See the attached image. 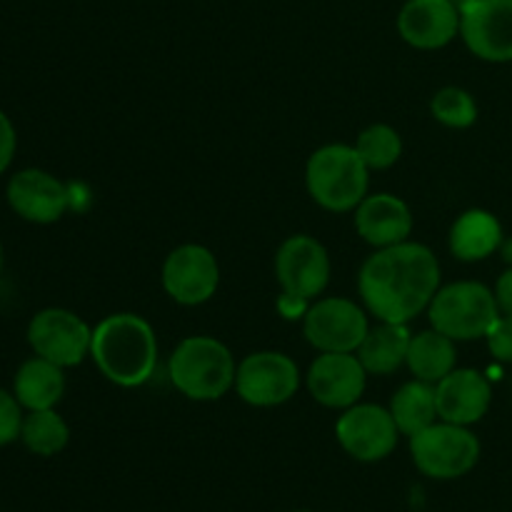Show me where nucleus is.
<instances>
[{
    "label": "nucleus",
    "mask_w": 512,
    "mask_h": 512,
    "mask_svg": "<svg viewBox=\"0 0 512 512\" xmlns=\"http://www.w3.org/2000/svg\"><path fill=\"white\" fill-rule=\"evenodd\" d=\"M440 290L438 255L423 243L378 248L358 273L363 308L383 323L408 325L433 303Z\"/></svg>",
    "instance_id": "nucleus-1"
},
{
    "label": "nucleus",
    "mask_w": 512,
    "mask_h": 512,
    "mask_svg": "<svg viewBox=\"0 0 512 512\" xmlns=\"http://www.w3.org/2000/svg\"><path fill=\"white\" fill-rule=\"evenodd\" d=\"M90 358L113 385L140 388L158 365V335L135 313H115L93 328Z\"/></svg>",
    "instance_id": "nucleus-2"
},
{
    "label": "nucleus",
    "mask_w": 512,
    "mask_h": 512,
    "mask_svg": "<svg viewBox=\"0 0 512 512\" xmlns=\"http://www.w3.org/2000/svg\"><path fill=\"white\" fill-rule=\"evenodd\" d=\"M233 353L225 343L210 335H190L180 340L168 360V375L173 388L195 403L220 400L235 388Z\"/></svg>",
    "instance_id": "nucleus-3"
},
{
    "label": "nucleus",
    "mask_w": 512,
    "mask_h": 512,
    "mask_svg": "<svg viewBox=\"0 0 512 512\" xmlns=\"http://www.w3.org/2000/svg\"><path fill=\"white\" fill-rule=\"evenodd\" d=\"M370 168L355 145L330 143L315 150L305 165L308 195L330 213H350L368 195Z\"/></svg>",
    "instance_id": "nucleus-4"
},
{
    "label": "nucleus",
    "mask_w": 512,
    "mask_h": 512,
    "mask_svg": "<svg viewBox=\"0 0 512 512\" xmlns=\"http://www.w3.org/2000/svg\"><path fill=\"white\" fill-rule=\"evenodd\" d=\"M428 318L430 328L440 330L455 343H463V340L485 338L500 318V308L488 285L458 280V283L440 285L433 303L428 305Z\"/></svg>",
    "instance_id": "nucleus-5"
},
{
    "label": "nucleus",
    "mask_w": 512,
    "mask_h": 512,
    "mask_svg": "<svg viewBox=\"0 0 512 512\" xmlns=\"http://www.w3.org/2000/svg\"><path fill=\"white\" fill-rule=\"evenodd\" d=\"M410 455L423 475L455 480L468 475L480 460V440L465 425L433 423L410 438Z\"/></svg>",
    "instance_id": "nucleus-6"
},
{
    "label": "nucleus",
    "mask_w": 512,
    "mask_h": 512,
    "mask_svg": "<svg viewBox=\"0 0 512 512\" xmlns=\"http://www.w3.org/2000/svg\"><path fill=\"white\" fill-rule=\"evenodd\" d=\"M235 393L253 408H278L300 390V368L290 355L260 350L245 355L235 373Z\"/></svg>",
    "instance_id": "nucleus-7"
},
{
    "label": "nucleus",
    "mask_w": 512,
    "mask_h": 512,
    "mask_svg": "<svg viewBox=\"0 0 512 512\" xmlns=\"http://www.w3.org/2000/svg\"><path fill=\"white\" fill-rule=\"evenodd\" d=\"M370 323L365 308L350 298H315L303 315L305 340L320 353H358Z\"/></svg>",
    "instance_id": "nucleus-8"
},
{
    "label": "nucleus",
    "mask_w": 512,
    "mask_h": 512,
    "mask_svg": "<svg viewBox=\"0 0 512 512\" xmlns=\"http://www.w3.org/2000/svg\"><path fill=\"white\" fill-rule=\"evenodd\" d=\"M28 343L38 358L60 368H75L90 355L93 328L80 315L65 308H45L28 325Z\"/></svg>",
    "instance_id": "nucleus-9"
},
{
    "label": "nucleus",
    "mask_w": 512,
    "mask_h": 512,
    "mask_svg": "<svg viewBox=\"0 0 512 512\" xmlns=\"http://www.w3.org/2000/svg\"><path fill=\"white\" fill-rule=\"evenodd\" d=\"M460 38L488 63H512V0H463Z\"/></svg>",
    "instance_id": "nucleus-10"
},
{
    "label": "nucleus",
    "mask_w": 512,
    "mask_h": 512,
    "mask_svg": "<svg viewBox=\"0 0 512 512\" xmlns=\"http://www.w3.org/2000/svg\"><path fill=\"white\" fill-rule=\"evenodd\" d=\"M338 443L350 458L360 463H378L385 460L398 445V425L388 408L375 403H355L343 410L335 423Z\"/></svg>",
    "instance_id": "nucleus-11"
},
{
    "label": "nucleus",
    "mask_w": 512,
    "mask_h": 512,
    "mask_svg": "<svg viewBox=\"0 0 512 512\" xmlns=\"http://www.w3.org/2000/svg\"><path fill=\"white\" fill-rule=\"evenodd\" d=\"M275 278L283 293L315 300L330 283L328 250L313 235H290L275 253Z\"/></svg>",
    "instance_id": "nucleus-12"
},
{
    "label": "nucleus",
    "mask_w": 512,
    "mask_h": 512,
    "mask_svg": "<svg viewBox=\"0 0 512 512\" xmlns=\"http://www.w3.org/2000/svg\"><path fill=\"white\" fill-rule=\"evenodd\" d=\"M163 288L178 305H203L218 293L220 265L205 245L185 243L163 263Z\"/></svg>",
    "instance_id": "nucleus-13"
},
{
    "label": "nucleus",
    "mask_w": 512,
    "mask_h": 512,
    "mask_svg": "<svg viewBox=\"0 0 512 512\" xmlns=\"http://www.w3.org/2000/svg\"><path fill=\"white\" fill-rule=\"evenodd\" d=\"M315 403L330 410H348L360 403L368 385V370L358 353H320L305 375Z\"/></svg>",
    "instance_id": "nucleus-14"
},
{
    "label": "nucleus",
    "mask_w": 512,
    "mask_h": 512,
    "mask_svg": "<svg viewBox=\"0 0 512 512\" xmlns=\"http://www.w3.org/2000/svg\"><path fill=\"white\" fill-rule=\"evenodd\" d=\"M8 205L15 215L35 225L58 223L73 205V193L63 180L40 168H25L8 180Z\"/></svg>",
    "instance_id": "nucleus-15"
},
{
    "label": "nucleus",
    "mask_w": 512,
    "mask_h": 512,
    "mask_svg": "<svg viewBox=\"0 0 512 512\" xmlns=\"http://www.w3.org/2000/svg\"><path fill=\"white\" fill-rule=\"evenodd\" d=\"M398 33L410 48H445L460 35V5L455 0H405Z\"/></svg>",
    "instance_id": "nucleus-16"
},
{
    "label": "nucleus",
    "mask_w": 512,
    "mask_h": 512,
    "mask_svg": "<svg viewBox=\"0 0 512 512\" xmlns=\"http://www.w3.org/2000/svg\"><path fill=\"white\" fill-rule=\"evenodd\" d=\"M438 418L455 425H473L485 418L493 403V388L488 378L473 368H455L435 385Z\"/></svg>",
    "instance_id": "nucleus-17"
},
{
    "label": "nucleus",
    "mask_w": 512,
    "mask_h": 512,
    "mask_svg": "<svg viewBox=\"0 0 512 512\" xmlns=\"http://www.w3.org/2000/svg\"><path fill=\"white\" fill-rule=\"evenodd\" d=\"M353 213L355 230L375 250L405 243L413 233V210L393 193L365 195V200Z\"/></svg>",
    "instance_id": "nucleus-18"
},
{
    "label": "nucleus",
    "mask_w": 512,
    "mask_h": 512,
    "mask_svg": "<svg viewBox=\"0 0 512 512\" xmlns=\"http://www.w3.org/2000/svg\"><path fill=\"white\" fill-rule=\"evenodd\" d=\"M450 253L463 263H478L490 258L503 245V225L488 210H465L453 223L448 235Z\"/></svg>",
    "instance_id": "nucleus-19"
},
{
    "label": "nucleus",
    "mask_w": 512,
    "mask_h": 512,
    "mask_svg": "<svg viewBox=\"0 0 512 512\" xmlns=\"http://www.w3.org/2000/svg\"><path fill=\"white\" fill-rule=\"evenodd\" d=\"M65 368L45 358H30L18 368L13 380V395L23 410H50L63 400Z\"/></svg>",
    "instance_id": "nucleus-20"
},
{
    "label": "nucleus",
    "mask_w": 512,
    "mask_h": 512,
    "mask_svg": "<svg viewBox=\"0 0 512 512\" xmlns=\"http://www.w3.org/2000/svg\"><path fill=\"white\" fill-rule=\"evenodd\" d=\"M410 338H413V333L408 330V325L378 320V325L368 330L358 348V358L363 368L368 370V375H393L395 370L403 368L405 358H408Z\"/></svg>",
    "instance_id": "nucleus-21"
},
{
    "label": "nucleus",
    "mask_w": 512,
    "mask_h": 512,
    "mask_svg": "<svg viewBox=\"0 0 512 512\" xmlns=\"http://www.w3.org/2000/svg\"><path fill=\"white\" fill-rule=\"evenodd\" d=\"M410 373L415 380L423 383L438 385L445 375L453 373L458 368V350H455V340L443 335L440 330L430 328L423 333H415L410 338L408 358H405Z\"/></svg>",
    "instance_id": "nucleus-22"
},
{
    "label": "nucleus",
    "mask_w": 512,
    "mask_h": 512,
    "mask_svg": "<svg viewBox=\"0 0 512 512\" xmlns=\"http://www.w3.org/2000/svg\"><path fill=\"white\" fill-rule=\"evenodd\" d=\"M400 435L413 438L420 430L438 423V400H435V385L423 380H410L395 390L393 400L388 405Z\"/></svg>",
    "instance_id": "nucleus-23"
},
{
    "label": "nucleus",
    "mask_w": 512,
    "mask_h": 512,
    "mask_svg": "<svg viewBox=\"0 0 512 512\" xmlns=\"http://www.w3.org/2000/svg\"><path fill=\"white\" fill-rule=\"evenodd\" d=\"M20 440H23L25 448L35 455H58L60 450H65L70 440V428L55 408L50 410H30L23 418V430H20Z\"/></svg>",
    "instance_id": "nucleus-24"
},
{
    "label": "nucleus",
    "mask_w": 512,
    "mask_h": 512,
    "mask_svg": "<svg viewBox=\"0 0 512 512\" xmlns=\"http://www.w3.org/2000/svg\"><path fill=\"white\" fill-rule=\"evenodd\" d=\"M355 150L365 160L370 170H388L403 155V138L398 130L388 123H373L358 135Z\"/></svg>",
    "instance_id": "nucleus-25"
},
{
    "label": "nucleus",
    "mask_w": 512,
    "mask_h": 512,
    "mask_svg": "<svg viewBox=\"0 0 512 512\" xmlns=\"http://www.w3.org/2000/svg\"><path fill=\"white\" fill-rule=\"evenodd\" d=\"M430 113L445 128L463 130L478 120V103L468 90L458 88V85H448L440 88L430 100Z\"/></svg>",
    "instance_id": "nucleus-26"
},
{
    "label": "nucleus",
    "mask_w": 512,
    "mask_h": 512,
    "mask_svg": "<svg viewBox=\"0 0 512 512\" xmlns=\"http://www.w3.org/2000/svg\"><path fill=\"white\" fill-rule=\"evenodd\" d=\"M23 418V405L18 403V398L0 388V448L20 438Z\"/></svg>",
    "instance_id": "nucleus-27"
},
{
    "label": "nucleus",
    "mask_w": 512,
    "mask_h": 512,
    "mask_svg": "<svg viewBox=\"0 0 512 512\" xmlns=\"http://www.w3.org/2000/svg\"><path fill=\"white\" fill-rule=\"evenodd\" d=\"M485 340H488V350L495 360L512 365V315L500 313Z\"/></svg>",
    "instance_id": "nucleus-28"
},
{
    "label": "nucleus",
    "mask_w": 512,
    "mask_h": 512,
    "mask_svg": "<svg viewBox=\"0 0 512 512\" xmlns=\"http://www.w3.org/2000/svg\"><path fill=\"white\" fill-rule=\"evenodd\" d=\"M15 148H18V135H15V128L8 115L0 110V175L13 163Z\"/></svg>",
    "instance_id": "nucleus-29"
},
{
    "label": "nucleus",
    "mask_w": 512,
    "mask_h": 512,
    "mask_svg": "<svg viewBox=\"0 0 512 512\" xmlns=\"http://www.w3.org/2000/svg\"><path fill=\"white\" fill-rule=\"evenodd\" d=\"M495 300H498V308L503 315H512V265L505 270L503 275L495 283Z\"/></svg>",
    "instance_id": "nucleus-30"
},
{
    "label": "nucleus",
    "mask_w": 512,
    "mask_h": 512,
    "mask_svg": "<svg viewBox=\"0 0 512 512\" xmlns=\"http://www.w3.org/2000/svg\"><path fill=\"white\" fill-rule=\"evenodd\" d=\"M310 303H313V300H303V298H295V295L283 293L278 300V310L288 320H295V318H303V315L308 313Z\"/></svg>",
    "instance_id": "nucleus-31"
},
{
    "label": "nucleus",
    "mask_w": 512,
    "mask_h": 512,
    "mask_svg": "<svg viewBox=\"0 0 512 512\" xmlns=\"http://www.w3.org/2000/svg\"><path fill=\"white\" fill-rule=\"evenodd\" d=\"M500 250H503L505 260H508V263L512 265V240H508V243H505V240H503V245H500Z\"/></svg>",
    "instance_id": "nucleus-32"
},
{
    "label": "nucleus",
    "mask_w": 512,
    "mask_h": 512,
    "mask_svg": "<svg viewBox=\"0 0 512 512\" xmlns=\"http://www.w3.org/2000/svg\"><path fill=\"white\" fill-rule=\"evenodd\" d=\"M0 270H3V243H0Z\"/></svg>",
    "instance_id": "nucleus-33"
},
{
    "label": "nucleus",
    "mask_w": 512,
    "mask_h": 512,
    "mask_svg": "<svg viewBox=\"0 0 512 512\" xmlns=\"http://www.w3.org/2000/svg\"><path fill=\"white\" fill-rule=\"evenodd\" d=\"M295 512H308V510H295Z\"/></svg>",
    "instance_id": "nucleus-34"
}]
</instances>
